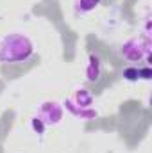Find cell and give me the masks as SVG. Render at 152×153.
I'll list each match as a JSON object with an SVG mask.
<instances>
[{"label":"cell","mask_w":152,"mask_h":153,"mask_svg":"<svg viewBox=\"0 0 152 153\" xmlns=\"http://www.w3.org/2000/svg\"><path fill=\"white\" fill-rule=\"evenodd\" d=\"M102 0H75V13L77 14H90L93 13Z\"/></svg>","instance_id":"52a82bcc"},{"label":"cell","mask_w":152,"mask_h":153,"mask_svg":"<svg viewBox=\"0 0 152 153\" xmlns=\"http://www.w3.org/2000/svg\"><path fill=\"white\" fill-rule=\"evenodd\" d=\"M138 76H140L141 80H150V76H152L150 66H145V68H138Z\"/></svg>","instance_id":"30bf717a"},{"label":"cell","mask_w":152,"mask_h":153,"mask_svg":"<svg viewBox=\"0 0 152 153\" xmlns=\"http://www.w3.org/2000/svg\"><path fill=\"white\" fill-rule=\"evenodd\" d=\"M122 76H123L127 82H136V80H140V76H138V68H136V66H127V68L122 71Z\"/></svg>","instance_id":"9c48e42d"},{"label":"cell","mask_w":152,"mask_h":153,"mask_svg":"<svg viewBox=\"0 0 152 153\" xmlns=\"http://www.w3.org/2000/svg\"><path fill=\"white\" fill-rule=\"evenodd\" d=\"M72 102H74L75 105H79V107L90 109V107L93 105V94H91V91L86 89V87H77L75 93H74V96H72Z\"/></svg>","instance_id":"8992f818"},{"label":"cell","mask_w":152,"mask_h":153,"mask_svg":"<svg viewBox=\"0 0 152 153\" xmlns=\"http://www.w3.org/2000/svg\"><path fill=\"white\" fill-rule=\"evenodd\" d=\"M31 128H32V132H34V134L43 135V134H45V130H47V125H45V121H43L39 116H34V117L31 119Z\"/></svg>","instance_id":"ba28073f"},{"label":"cell","mask_w":152,"mask_h":153,"mask_svg":"<svg viewBox=\"0 0 152 153\" xmlns=\"http://www.w3.org/2000/svg\"><path fill=\"white\" fill-rule=\"evenodd\" d=\"M150 39L147 38H131L122 43L120 55L129 62H140L145 61L147 66L150 64Z\"/></svg>","instance_id":"7a4b0ae2"},{"label":"cell","mask_w":152,"mask_h":153,"mask_svg":"<svg viewBox=\"0 0 152 153\" xmlns=\"http://www.w3.org/2000/svg\"><path fill=\"white\" fill-rule=\"evenodd\" d=\"M102 73V61L97 53H90L88 57V64H86V70H84V76H86V82L93 84L100 78Z\"/></svg>","instance_id":"5b68a950"},{"label":"cell","mask_w":152,"mask_h":153,"mask_svg":"<svg viewBox=\"0 0 152 153\" xmlns=\"http://www.w3.org/2000/svg\"><path fill=\"white\" fill-rule=\"evenodd\" d=\"M34 55V43L25 32H9L0 39V62L20 64Z\"/></svg>","instance_id":"6da1fadb"},{"label":"cell","mask_w":152,"mask_h":153,"mask_svg":"<svg viewBox=\"0 0 152 153\" xmlns=\"http://www.w3.org/2000/svg\"><path fill=\"white\" fill-rule=\"evenodd\" d=\"M63 105L56 100H45L41 105H39V112L38 116L45 121L47 126H57L61 121H63Z\"/></svg>","instance_id":"3957f363"},{"label":"cell","mask_w":152,"mask_h":153,"mask_svg":"<svg viewBox=\"0 0 152 153\" xmlns=\"http://www.w3.org/2000/svg\"><path fill=\"white\" fill-rule=\"evenodd\" d=\"M61 105H63V109H65L66 112H70L74 117L82 119V121H90V119H95V117L99 116V112H97V111H93L91 107H90V109H84V107L75 105V103L72 102V98H66Z\"/></svg>","instance_id":"277c9868"}]
</instances>
